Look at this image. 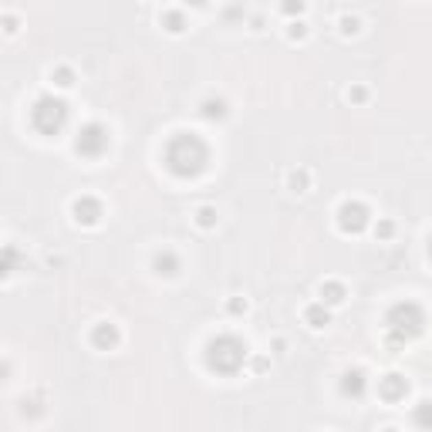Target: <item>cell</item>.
<instances>
[{
  "label": "cell",
  "mask_w": 432,
  "mask_h": 432,
  "mask_svg": "<svg viewBox=\"0 0 432 432\" xmlns=\"http://www.w3.org/2000/svg\"><path fill=\"white\" fill-rule=\"evenodd\" d=\"M206 159H209V149H206V142H203L199 135H193V132H179V135H172L169 146H166V166H169V172L179 176V179L199 176V172L206 169Z\"/></svg>",
  "instance_id": "cell-1"
},
{
  "label": "cell",
  "mask_w": 432,
  "mask_h": 432,
  "mask_svg": "<svg viewBox=\"0 0 432 432\" xmlns=\"http://www.w3.org/2000/svg\"><path fill=\"white\" fill-rule=\"evenodd\" d=\"M385 328H389V338H392L395 345H405V341H412L416 334H422L426 311H422L416 301H402V304H395L392 311H389Z\"/></svg>",
  "instance_id": "cell-2"
},
{
  "label": "cell",
  "mask_w": 432,
  "mask_h": 432,
  "mask_svg": "<svg viewBox=\"0 0 432 432\" xmlns=\"http://www.w3.org/2000/svg\"><path fill=\"white\" fill-rule=\"evenodd\" d=\"M243 361H247V345L234 334H220L206 345V365L216 375H234Z\"/></svg>",
  "instance_id": "cell-3"
},
{
  "label": "cell",
  "mask_w": 432,
  "mask_h": 432,
  "mask_svg": "<svg viewBox=\"0 0 432 432\" xmlns=\"http://www.w3.org/2000/svg\"><path fill=\"white\" fill-rule=\"evenodd\" d=\"M68 122V102L54 98V95H41L38 102L31 105V125L38 128L41 135H58Z\"/></svg>",
  "instance_id": "cell-4"
},
{
  "label": "cell",
  "mask_w": 432,
  "mask_h": 432,
  "mask_svg": "<svg viewBox=\"0 0 432 432\" xmlns=\"http://www.w3.org/2000/svg\"><path fill=\"white\" fill-rule=\"evenodd\" d=\"M105 149H109V128L98 125V122L81 125L78 139H75V152L84 159H98V156H105Z\"/></svg>",
  "instance_id": "cell-5"
},
{
  "label": "cell",
  "mask_w": 432,
  "mask_h": 432,
  "mask_svg": "<svg viewBox=\"0 0 432 432\" xmlns=\"http://www.w3.org/2000/svg\"><path fill=\"white\" fill-rule=\"evenodd\" d=\"M368 216H372V213H368V206H365L361 199H345V203L338 206V230L358 236L368 227Z\"/></svg>",
  "instance_id": "cell-6"
},
{
  "label": "cell",
  "mask_w": 432,
  "mask_h": 432,
  "mask_svg": "<svg viewBox=\"0 0 432 432\" xmlns=\"http://www.w3.org/2000/svg\"><path fill=\"white\" fill-rule=\"evenodd\" d=\"M88 341H91V348H98V352H115L118 345H122V331H118V324H112V321H98V324L91 328Z\"/></svg>",
  "instance_id": "cell-7"
},
{
  "label": "cell",
  "mask_w": 432,
  "mask_h": 432,
  "mask_svg": "<svg viewBox=\"0 0 432 432\" xmlns=\"http://www.w3.org/2000/svg\"><path fill=\"white\" fill-rule=\"evenodd\" d=\"M71 216H75V223H81V227H95V223L105 216V209H102V203L95 196H78L71 203Z\"/></svg>",
  "instance_id": "cell-8"
},
{
  "label": "cell",
  "mask_w": 432,
  "mask_h": 432,
  "mask_svg": "<svg viewBox=\"0 0 432 432\" xmlns=\"http://www.w3.org/2000/svg\"><path fill=\"white\" fill-rule=\"evenodd\" d=\"M317 297H321V304H324V308H341V304H345V297H348V287H345L341 280H321Z\"/></svg>",
  "instance_id": "cell-9"
},
{
  "label": "cell",
  "mask_w": 432,
  "mask_h": 432,
  "mask_svg": "<svg viewBox=\"0 0 432 432\" xmlns=\"http://www.w3.org/2000/svg\"><path fill=\"white\" fill-rule=\"evenodd\" d=\"M405 392H409V382H405L402 375H395V372L378 382V395H382L385 402H398V398H405Z\"/></svg>",
  "instance_id": "cell-10"
},
{
  "label": "cell",
  "mask_w": 432,
  "mask_h": 432,
  "mask_svg": "<svg viewBox=\"0 0 432 432\" xmlns=\"http://www.w3.org/2000/svg\"><path fill=\"white\" fill-rule=\"evenodd\" d=\"M152 271L159 277H176L183 271V264H179V257L172 253V250H159L156 257H152Z\"/></svg>",
  "instance_id": "cell-11"
},
{
  "label": "cell",
  "mask_w": 432,
  "mask_h": 432,
  "mask_svg": "<svg viewBox=\"0 0 432 432\" xmlns=\"http://www.w3.org/2000/svg\"><path fill=\"white\" fill-rule=\"evenodd\" d=\"M304 324H308V328H311V331H324V328H328V324H331V311H328V308H324V304H321V301H315V304H308V308H304Z\"/></svg>",
  "instance_id": "cell-12"
},
{
  "label": "cell",
  "mask_w": 432,
  "mask_h": 432,
  "mask_svg": "<svg viewBox=\"0 0 432 432\" xmlns=\"http://www.w3.org/2000/svg\"><path fill=\"white\" fill-rule=\"evenodd\" d=\"M365 372L361 368H354V372H345V378H341V395H348V398H361L365 395Z\"/></svg>",
  "instance_id": "cell-13"
},
{
  "label": "cell",
  "mask_w": 432,
  "mask_h": 432,
  "mask_svg": "<svg viewBox=\"0 0 432 432\" xmlns=\"http://www.w3.org/2000/svg\"><path fill=\"white\" fill-rule=\"evenodd\" d=\"M199 115L206 122H220V118H227V102L223 98H203L199 102Z\"/></svg>",
  "instance_id": "cell-14"
},
{
  "label": "cell",
  "mask_w": 432,
  "mask_h": 432,
  "mask_svg": "<svg viewBox=\"0 0 432 432\" xmlns=\"http://www.w3.org/2000/svg\"><path fill=\"white\" fill-rule=\"evenodd\" d=\"M159 21L166 24V31H169V34H183V31H186V17H183V10H176V7L162 10V14H159Z\"/></svg>",
  "instance_id": "cell-15"
},
{
  "label": "cell",
  "mask_w": 432,
  "mask_h": 432,
  "mask_svg": "<svg viewBox=\"0 0 432 432\" xmlns=\"http://www.w3.org/2000/svg\"><path fill=\"white\" fill-rule=\"evenodd\" d=\"M287 190L291 193H308L311 190V172L308 169H291L287 172Z\"/></svg>",
  "instance_id": "cell-16"
},
{
  "label": "cell",
  "mask_w": 432,
  "mask_h": 432,
  "mask_svg": "<svg viewBox=\"0 0 432 432\" xmlns=\"http://www.w3.org/2000/svg\"><path fill=\"white\" fill-rule=\"evenodd\" d=\"M51 84H54V88H71V84H75V68H71V65L51 68Z\"/></svg>",
  "instance_id": "cell-17"
},
{
  "label": "cell",
  "mask_w": 432,
  "mask_h": 432,
  "mask_svg": "<svg viewBox=\"0 0 432 432\" xmlns=\"http://www.w3.org/2000/svg\"><path fill=\"white\" fill-rule=\"evenodd\" d=\"M216 223H220L216 206H199V209H196V227H199V230H213Z\"/></svg>",
  "instance_id": "cell-18"
},
{
  "label": "cell",
  "mask_w": 432,
  "mask_h": 432,
  "mask_svg": "<svg viewBox=\"0 0 432 432\" xmlns=\"http://www.w3.org/2000/svg\"><path fill=\"white\" fill-rule=\"evenodd\" d=\"M358 27H361V21H358L354 14H341V17H338V31H341L345 38H352V34H358Z\"/></svg>",
  "instance_id": "cell-19"
},
{
  "label": "cell",
  "mask_w": 432,
  "mask_h": 432,
  "mask_svg": "<svg viewBox=\"0 0 432 432\" xmlns=\"http://www.w3.org/2000/svg\"><path fill=\"white\" fill-rule=\"evenodd\" d=\"M14 264H17V250H14V247H7V250H3V257H0V280H7V277H10Z\"/></svg>",
  "instance_id": "cell-20"
},
{
  "label": "cell",
  "mask_w": 432,
  "mask_h": 432,
  "mask_svg": "<svg viewBox=\"0 0 432 432\" xmlns=\"http://www.w3.org/2000/svg\"><path fill=\"white\" fill-rule=\"evenodd\" d=\"M0 27H3V34H17L21 31V17L17 14H0Z\"/></svg>",
  "instance_id": "cell-21"
},
{
  "label": "cell",
  "mask_w": 432,
  "mask_h": 432,
  "mask_svg": "<svg viewBox=\"0 0 432 432\" xmlns=\"http://www.w3.org/2000/svg\"><path fill=\"white\" fill-rule=\"evenodd\" d=\"M287 38H291V41H304V38H308V24H304V21H291V24H287Z\"/></svg>",
  "instance_id": "cell-22"
},
{
  "label": "cell",
  "mask_w": 432,
  "mask_h": 432,
  "mask_svg": "<svg viewBox=\"0 0 432 432\" xmlns=\"http://www.w3.org/2000/svg\"><path fill=\"white\" fill-rule=\"evenodd\" d=\"M392 234H395L392 220H378V223H375V236H378V240H392Z\"/></svg>",
  "instance_id": "cell-23"
},
{
  "label": "cell",
  "mask_w": 432,
  "mask_h": 432,
  "mask_svg": "<svg viewBox=\"0 0 432 432\" xmlns=\"http://www.w3.org/2000/svg\"><path fill=\"white\" fill-rule=\"evenodd\" d=\"M365 98H368V88H365V84H352V88H348V102L361 105Z\"/></svg>",
  "instance_id": "cell-24"
},
{
  "label": "cell",
  "mask_w": 432,
  "mask_h": 432,
  "mask_svg": "<svg viewBox=\"0 0 432 432\" xmlns=\"http://www.w3.org/2000/svg\"><path fill=\"white\" fill-rule=\"evenodd\" d=\"M247 308H250L247 297H230V301H227V311H230V315H247Z\"/></svg>",
  "instance_id": "cell-25"
},
{
  "label": "cell",
  "mask_w": 432,
  "mask_h": 432,
  "mask_svg": "<svg viewBox=\"0 0 432 432\" xmlns=\"http://www.w3.org/2000/svg\"><path fill=\"white\" fill-rule=\"evenodd\" d=\"M426 412H429V402H419V412H416V419H419V426H422V429H429V422H426Z\"/></svg>",
  "instance_id": "cell-26"
},
{
  "label": "cell",
  "mask_w": 432,
  "mask_h": 432,
  "mask_svg": "<svg viewBox=\"0 0 432 432\" xmlns=\"http://www.w3.org/2000/svg\"><path fill=\"white\" fill-rule=\"evenodd\" d=\"M284 14H297V17H301V14H304V3H301V0H297V3H284Z\"/></svg>",
  "instance_id": "cell-27"
},
{
  "label": "cell",
  "mask_w": 432,
  "mask_h": 432,
  "mask_svg": "<svg viewBox=\"0 0 432 432\" xmlns=\"http://www.w3.org/2000/svg\"><path fill=\"white\" fill-rule=\"evenodd\" d=\"M382 432H398V429H382Z\"/></svg>",
  "instance_id": "cell-28"
},
{
  "label": "cell",
  "mask_w": 432,
  "mask_h": 432,
  "mask_svg": "<svg viewBox=\"0 0 432 432\" xmlns=\"http://www.w3.org/2000/svg\"><path fill=\"white\" fill-rule=\"evenodd\" d=\"M324 432H331V429H324Z\"/></svg>",
  "instance_id": "cell-29"
}]
</instances>
